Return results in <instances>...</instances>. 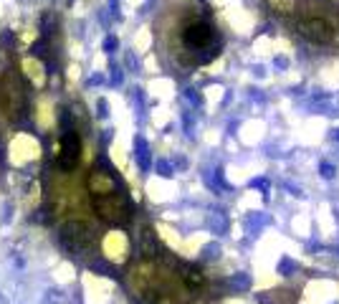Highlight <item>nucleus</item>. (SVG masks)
Wrapping results in <instances>:
<instances>
[{
	"label": "nucleus",
	"mask_w": 339,
	"mask_h": 304,
	"mask_svg": "<svg viewBox=\"0 0 339 304\" xmlns=\"http://www.w3.org/2000/svg\"><path fill=\"white\" fill-rule=\"evenodd\" d=\"M299 33L314 43H332L337 38V25L324 16H306L296 23Z\"/></svg>",
	"instance_id": "1"
},
{
	"label": "nucleus",
	"mask_w": 339,
	"mask_h": 304,
	"mask_svg": "<svg viewBox=\"0 0 339 304\" xmlns=\"http://www.w3.org/2000/svg\"><path fill=\"white\" fill-rule=\"evenodd\" d=\"M182 38H185V46L193 48V51H213L218 46L215 28H213L210 23H203V20H195V23L187 25Z\"/></svg>",
	"instance_id": "2"
},
{
	"label": "nucleus",
	"mask_w": 339,
	"mask_h": 304,
	"mask_svg": "<svg viewBox=\"0 0 339 304\" xmlns=\"http://www.w3.org/2000/svg\"><path fill=\"white\" fill-rule=\"evenodd\" d=\"M94 206L99 210V215H102L104 221L109 223H124L129 218V206H127V200H124L122 195H104L102 200H94Z\"/></svg>",
	"instance_id": "3"
},
{
	"label": "nucleus",
	"mask_w": 339,
	"mask_h": 304,
	"mask_svg": "<svg viewBox=\"0 0 339 304\" xmlns=\"http://www.w3.org/2000/svg\"><path fill=\"white\" fill-rule=\"evenodd\" d=\"M79 152H81V142L73 130L64 132V137H61V157H58V165L64 170H73L79 162Z\"/></svg>",
	"instance_id": "4"
},
{
	"label": "nucleus",
	"mask_w": 339,
	"mask_h": 304,
	"mask_svg": "<svg viewBox=\"0 0 339 304\" xmlns=\"http://www.w3.org/2000/svg\"><path fill=\"white\" fill-rule=\"evenodd\" d=\"M89 188H91L94 195H109V193H114L117 180H114L109 172L96 170V172H91V177H89Z\"/></svg>",
	"instance_id": "5"
},
{
	"label": "nucleus",
	"mask_w": 339,
	"mask_h": 304,
	"mask_svg": "<svg viewBox=\"0 0 339 304\" xmlns=\"http://www.w3.org/2000/svg\"><path fill=\"white\" fill-rule=\"evenodd\" d=\"M134 147H137V162H140V168L147 170V168H149V150H147V142L137 137V145H134Z\"/></svg>",
	"instance_id": "6"
},
{
	"label": "nucleus",
	"mask_w": 339,
	"mask_h": 304,
	"mask_svg": "<svg viewBox=\"0 0 339 304\" xmlns=\"http://www.w3.org/2000/svg\"><path fill=\"white\" fill-rule=\"evenodd\" d=\"M268 3L279 10V13H286V10H291V0H268Z\"/></svg>",
	"instance_id": "7"
},
{
	"label": "nucleus",
	"mask_w": 339,
	"mask_h": 304,
	"mask_svg": "<svg viewBox=\"0 0 339 304\" xmlns=\"http://www.w3.org/2000/svg\"><path fill=\"white\" fill-rule=\"evenodd\" d=\"M96 114H99V117H109V104H107V99H99L96 101Z\"/></svg>",
	"instance_id": "8"
},
{
	"label": "nucleus",
	"mask_w": 339,
	"mask_h": 304,
	"mask_svg": "<svg viewBox=\"0 0 339 304\" xmlns=\"http://www.w3.org/2000/svg\"><path fill=\"white\" fill-rule=\"evenodd\" d=\"M157 172H160V175H165V177H170V175H172L170 165H167L165 160H160V162H157Z\"/></svg>",
	"instance_id": "9"
},
{
	"label": "nucleus",
	"mask_w": 339,
	"mask_h": 304,
	"mask_svg": "<svg viewBox=\"0 0 339 304\" xmlns=\"http://www.w3.org/2000/svg\"><path fill=\"white\" fill-rule=\"evenodd\" d=\"M114 48H117V38H114V36H109V38H107V43H104V51H109V54H111Z\"/></svg>",
	"instance_id": "10"
},
{
	"label": "nucleus",
	"mask_w": 339,
	"mask_h": 304,
	"mask_svg": "<svg viewBox=\"0 0 339 304\" xmlns=\"http://www.w3.org/2000/svg\"><path fill=\"white\" fill-rule=\"evenodd\" d=\"M122 81V74H119V69H111V84H119Z\"/></svg>",
	"instance_id": "11"
},
{
	"label": "nucleus",
	"mask_w": 339,
	"mask_h": 304,
	"mask_svg": "<svg viewBox=\"0 0 339 304\" xmlns=\"http://www.w3.org/2000/svg\"><path fill=\"white\" fill-rule=\"evenodd\" d=\"M127 63H129V69H132V71H137V61H134L132 54H127Z\"/></svg>",
	"instance_id": "12"
},
{
	"label": "nucleus",
	"mask_w": 339,
	"mask_h": 304,
	"mask_svg": "<svg viewBox=\"0 0 339 304\" xmlns=\"http://www.w3.org/2000/svg\"><path fill=\"white\" fill-rule=\"evenodd\" d=\"M104 79H102V76H91V79H89V84H102Z\"/></svg>",
	"instance_id": "13"
}]
</instances>
